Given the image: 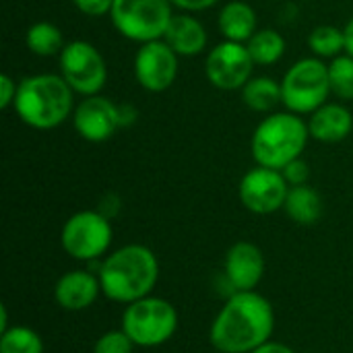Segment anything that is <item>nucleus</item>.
Returning <instances> with one entry per match:
<instances>
[{
  "label": "nucleus",
  "mask_w": 353,
  "mask_h": 353,
  "mask_svg": "<svg viewBox=\"0 0 353 353\" xmlns=\"http://www.w3.org/2000/svg\"><path fill=\"white\" fill-rule=\"evenodd\" d=\"M281 174H283V178L288 180L290 186H304V184H308V180H310V165H308L306 159L298 157V159H294L292 163H288V165L281 170Z\"/></svg>",
  "instance_id": "obj_27"
},
{
  "label": "nucleus",
  "mask_w": 353,
  "mask_h": 353,
  "mask_svg": "<svg viewBox=\"0 0 353 353\" xmlns=\"http://www.w3.org/2000/svg\"><path fill=\"white\" fill-rule=\"evenodd\" d=\"M252 353H296L292 347L283 345V343H277V341H269L265 345H261L259 350H254Z\"/></svg>",
  "instance_id": "obj_32"
},
{
  "label": "nucleus",
  "mask_w": 353,
  "mask_h": 353,
  "mask_svg": "<svg viewBox=\"0 0 353 353\" xmlns=\"http://www.w3.org/2000/svg\"><path fill=\"white\" fill-rule=\"evenodd\" d=\"M331 97L329 64L316 56L300 58L281 79V103L288 112L310 116Z\"/></svg>",
  "instance_id": "obj_5"
},
{
  "label": "nucleus",
  "mask_w": 353,
  "mask_h": 353,
  "mask_svg": "<svg viewBox=\"0 0 353 353\" xmlns=\"http://www.w3.org/2000/svg\"><path fill=\"white\" fill-rule=\"evenodd\" d=\"M283 211L298 225H314L323 217V199L312 186H290Z\"/></svg>",
  "instance_id": "obj_19"
},
{
  "label": "nucleus",
  "mask_w": 353,
  "mask_h": 353,
  "mask_svg": "<svg viewBox=\"0 0 353 353\" xmlns=\"http://www.w3.org/2000/svg\"><path fill=\"white\" fill-rule=\"evenodd\" d=\"M0 353H43V341L33 329L14 325L0 333Z\"/></svg>",
  "instance_id": "obj_24"
},
{
  "label": "nucleus",
  "mask_w": 353,
  "mask_h": 353,
  "mask_svg": "<svg viewBox=\"0 0 353 353\" xmlns=\"http://www.w3.org/2000/svg\"><path fill=\"white\" fill-rule=\"evenodd\" d=\"M223 277L234 292H252L265 277V254L252 242H236L223 261Z\"/></svg>",
  "instance_id": "obj_14"
},
{
  "label": "nucleus",
  "mask_w": 353,
  "mask_h": 353,
  "mask_svg": "<svg viewBox=\"0 0 353 353\" xmlns=\"http://www.w3.org/2000/svg\"><path fill=\"white\" fill-rule=\"evenodd\" d=\"M118 114H120V128H126L137 122V108L130 103H118Z\"/></svg>",
  "instance_id": "obj_31"
},
{
  "label": "nucleus",
  "mask_w": 353,
  "mask_h": 353,
  "mask_svg": "<svg viewBox=\"0 0 353 353\" xmlns=\"http://www.w3.org/2000/svg\"><path fill=\"white\" fill-rule=\"evenodd\" d=\"M246 48L256 66H273L285 54V39L277 29L265 27L246 41Z\"/></svg>",
  "instance_id": "obj_22"
},
{
  "label": "nucleus",
  "mask_w": 353,
  "mask_h": 353,
  "mask_svg": "<svg viewBox=\"0 0 353 353\" xmlns=\"http://www.w3.org/2000/svg\"><path fill=\"white\" fill-rule=\"evenodd\" d=\"M163 39L180 58L199 56L207 50L209 43L205 25L192 12H176L170 21Z\"/></svg>",
  "instance_id": "obj_17"
},
{
  "label": "nucleus",
  "mask_w": 353,
  "mask_h": 353,
  "mask_svg": "<svg viewBox=\"0 0 353 353\" xmlns=\"http://www.w3.org/2000/svg\"><path fill=\"white\" fill-rule=\"evenodd\" d=\"M308 139V122L302 116L288 110L271 112L250 137V155L256 165L281 172L288 163L302 157Z\"/></svg>",
  "instance_id": "obj_4"
},
{
  "label": "nucleus",
  "mask_w": 353,
  "mask_h": 353,
  "mask_svg": "<svg viewBox=\"0 0 353 353\" xmlns=\"http://www.w3.org/2000/svg\"><path fill=\"white\" fill-rule=\"evenodd\" d=\"M242 103L259 114H271L281 103V81L273 77H252L242 89Z\"/></svg>",
  "instance_id": "obj_20"
},
{
  "label": "nucleus",
  "mask_w": 353,
  "mask_h": 353,
  "mask_svg": "<svg viewBox=\"0 0 353 353\" xmlns=\"http://www.w3.org/2000/svg\"><path fill=\"white\" fill-rule=\"evenodd\" d=\"M217 29L223 39L246 43L259 31L256 10L244 0H230L219 8Z\"/></svg>",
  "instance_id": "obj_18"
},
{
  "label": "nucleus",
  "mask_w": 353,
  "mask_h": 353,
  "mask_svg": "<svg viewBox=\"0 0 353 353\" xmlns=\"http://www.w3.org/2000/svg\"><path fill=\"white\" fill-rule=\"evenodd\" d=\"M174 14L170 0H114L108 17L124 39L141 46L163 39Z\"/></svg>",
  "instance_id": "obj_7"
},
{
  "label": "nucleus",
  "mask_w": 353,
  "mask_h": 353,
  "mask_svg": "<svg viewBox=\"0 0 353 353\" xmlns=\"http://www.w3.org/2000/svg\"><path fill=\"white\" fill-rule=\"evenodd\" d=\"M122 331L137 347H159L178 331V310L163 298H141L126 304L122 314Z\"/></svg>",
  "instance_id": "obj_6"
},
{
  "label": "nucleus",
  "mask_w": 353,
  "mask_h": 353,
  "mask_svg": "<svg viewBox=\"0 0 353 353\" xmlns=\"http://www.w3.org/2000/svg\"><path fill=\"white\" fill-rule=\"evenodd\" d=\"M343 35H345V54L353 56V17L343 25Z\"/></svg>",
  "instance_id": "obj_33"
},
{
  "label": "nucleus",
  "mask_w": 353,
  "mask_h": 353,
  "mask_svg": "<svg viewBox=\"0 0 353 353\" xmlns=\"http://www.w3.org/2000/svg\"><path fill=\"white\" fill-rule=\"evenodd\" d=\"M112 2L114 0H72V4L77 6V10L83 12V14H87V17H103V14H110Z\"/></svg>",
  "instance_id": "obj_28"
},
{
  "label": "nucleus",
  "mask_w": 353,
  "mask_h": 353,
  "mask_svg": "<svg viewBox=\"0 0 353 353\" xmlns=\"http://www.w3.org/2000/svg\"><path fill=\"white\" fill-rule=\"evenodd\" d=\"M25 46L33 56L50 58V56H60L66 41H64V35L58 25H54L50 21H37V23L29 25V29L25 33Z\"/></svg>",
  "instance_id": "obj_21"
},
{
  "label": "nucleus",
  "mask_w": 353,
  "mask_h": 353,
  "mask_svg": "<svg viewBox=\"0 0 353 353\" xmlns=\"http://www.w3.org/2000/svg\"><path fill=\"white\" fill-rule=\"evenodd\" d=\"M58 74L77 95H99L108 81V64L91 41L72 39L58 56Z\"/></svg>",
  "instance_id": "obj_9"
},
{
  "label": "nucleus",
  "mask_w": 353,
  "mask_h": 353,
  "mask_svg": "<svg viewBox=\"0 0 353 353\" xmlns=\"http://www.w3.org/2000/svg\"><path fill=\"white\" fill-rule=\"evenodd\" d=\"M288 192L290 184L283 174L263 165L248 170L238 184L240 203L254 215H273L283 209Z\"/></svg>",
  "instance_id": "obj_11"
},
{
  "label": "nucleus",
  "mask_w": 353,
  "mask_h": 353,
  "mask_svg": "<svg viewBox=\"0 0 353 353\" xmlns=\"http://www.w3.org/2000/svg\"><path fill=\"white\" fill-rule=\"evenodd\" d=\"M331 95L339 101H353V56L341 54L329 62Z\"/></svg>",
  "instance_id": "obj_25"
},
{
  "label": "nucleus",
  "mask_w": 353,
  "mask_h": 353,
  "mask_svg": "<svg viewBox=\"0 0 353 353\" xmlns=\"http://www.w3.org/2000/svg\"><path fill=\"white\" fill-rule=\"evenodd\" d=\"M17 89H19V83L10 74L0 77V108L2 110L12 108L14 97H17Z\"/></svg>",
  "instance_id": "obj_29"
},
{
  "label": "nucleus",
  "mask_w": 353,
  "mask_h": 353,
  "mask_svg": "<svg viewBox=\"0 0 353 353\" xmlns=\"http://www.w3.org/2000/svg\"><path fill=\"white\" fill-rule=\"evenodd\" d=\"M74 91L54 72L29 74L19 81L12 103L14 114L23 124L35 130H52L72 118Z\"/></svg>",
  "instance_id": "obj_3"
},
{
  "label": "nucleus",
  "mask_w": 353,
  "mask_h": 353,
  "mask_svg": "<svg viewBox=\"0 0 353 353\" xmlns=\"http://www.w3.org/2000/svg\"><path fill=\"white\" fill-rule=\"evenodd\" d=\"M72 126L87 143H105L120 130L118 103L103 95L83 97L72 112Z\"/></svg>",
  "instance_id": "obj_13"
},
{
  "label": "nucleus",
  "mask_w": 353,
  "mask_h": 353,
  "mask_svg": "<svg viewBox=\"0 0 353 353\" xmlns=\"http://www.w3.org/2000/svg\"><path fill=\"white\" fill-rule=\"evenodd\" d=\"M275 310L259 292H234L215 316L209 341L219 353H252L271 341Z\"/></svg>",
  "instance_id": "obj_1"
},
{
  "label": "nucleus",
  "mask_w": 353,
  "mask_h": 353,
  "mask_svg": "<svg viewBox=\"0 0 353 353\" xmlns=\"http://www.w3.org/2000/svg\"><path fill=\"white\" fill-rule=\"evenodd\" d=\"M306 122L310 139L319 143H341L353 130V114L343 101H327Z\"/></svg>",
  "instance_id": "obj_16"
},
{
  "label": "nucleus",
  "mask_w": 353,
  "mask_h": 353,
  "mask_svg": "<svg viewBox=\"0 0 353 353\" xmlns=\"http://www.w3.org/2000/svg\"><path fill=\"white\" fill-rule=\"evenodd\" d=\"M308 48L312 52V56L325 60H333L341 54H345V35H343V27H335V25H319L308 33Z\"/></svg>",
  "instance_id": "obj_23"
},
{
  "label": "nucleus",
  "mask_w": 353,
  "mask_h": 353,
  "mask_svg": "<svg viewBox=\"0 0 353 353\" xmlns=\"http://www.w3.org/2000/svg\"><path fill=\"white\" fill-rule=\"evenodd\" d=\"M114 230L110 217L101 211H79L66 219L60 232V244L68 256L83 263L99 261L112 246Z\"/></svg>",
  "instance_id": "obj_8"
},
{
  "label": "nucleus",
  "mask_w": 353,
  "mask_h": 353,
  "mask_svg": "<svg viewBox=\"0 0 353 353\" xmlns=\"http://www.w3.org/2000/svg\"><path fill=\"white\" fill-rule=\"evenodd\" d=\"M254 66L246 43L223 39L207 52L205 77L219 91H240L254 77Z\"/></svg>",
  "instance_id": "obj_10"
},
{
  "label": "nucleus",
  "mask_w": 353,
  "mask_h": 353,
  "mask_svg": "<svg viewBox=\"0 0 353 353\" xmlns=\"http://www.w3.org/2000/svg\"><path fill=\"white\" fill-rule=\"evenodd\" d=\"M101 294L99 277L87 269H74L64 273L54 288L56 304L68 312H81L95 304Z\"/></svg>",
  "instance_id": "obj_15"
},
{
  "label": "nucleus",
  "mask_w": 353,
  "mask_h": 353,
  "mask_svg": "<svg viewBox=\"0 0 353 353\" xmlns=\"http://www.w3.org/2000/svg\"><path fill=\"white\" fill-rule=\"evenodd\" d=\"M174 4V8H178L180 12H201L207 10L211 6H215L219 0H170Z\"/></svg>",
  "instance_id": "obj_30"
},
{
  "label": "nucleus",
  "mask_w": 353,
  "mask_h": 353,
  "mask_svg": "<svg viewBox=\"0 0 353 353\" xmlns=\"http://www.w3.org/2000/svg\"><path fill=\"white\" fill-rule=\"evenodd\" d=\"M137 345L130 341V337L120 329V331H108L103 333L95 345H93V353H132Z\"/></svg>",
  "instance_id": "obj_26"
},
{
  "label": "nucleus",
  "mask_w": 353,
  "mask_h": 353,
  "mask_svg": "<svg viewBox=\"0 0 353 353\" xmlns=\"http://www.w3.org/2000/svg\"><path fill=\"white\" fill-rule=\"evenodd\" d=\"M178 68L180 56L165 43V39L141 43L132 60L134 79L149 93L168 91L178 79Z\"/></svg>",
  "instance_id": "obj_12"
},
{
  "label": "nucleus",
  "mask_w": 353,
  "mask_h": 353,
  "mask_svg": "<svg viewBox=\"0 0 353 353\" xmlns=\"http://www.w3.org/2000/svg\"><path fill=\"white\" fill-rule=\"evenodd\" d=\"M101 294L118 304H132L151 296L159 279V261L143 244H126L108 254L97 269Z\"/></svg>",
  "instance_id": "obj_2"
}]
</instances>
